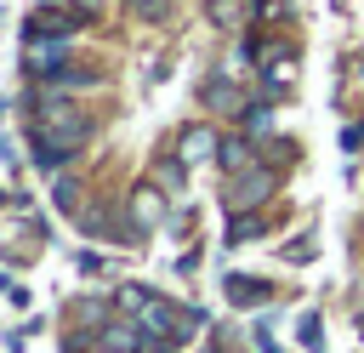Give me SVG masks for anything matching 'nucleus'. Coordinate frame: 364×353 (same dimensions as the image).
<instances>
[{
    "instance_id": "39448f33",
    "label": "nucleus",
    "mask_w": 364,
    "mask_h": 353,
    "mask_svg": "<svg viewBox=\"0 0 364 353\" xmlns=\"http://www.w3.org/2000/svg\"><path fill=\"white\" fill-rule=\"evenodd\" d=\"M165 199H171V194L154 188V182H148V188H131V222H136V233L165 222Z\"/></svg>"
},
{
    "instance_id": "7ed1b4c3",
    "label": "nucleus",
    "mask_w": 364,
    "mask_h": 353,
    "mask_svg": "<svg viewBox=\"0 0 364 353\" xmlns=\"http://www.w3.org/2000/svg\"><path fill=\"white\" fill-rule=\"evenodd\" d=\"M267 194H273V171H267V165H250V171H239V176L228 182L222 205H228V216H239V211H256Z\"/></svg>"
},
{
    "instance_id": "f3484780",
    "label": "nucleus",
    "mask_w": 364,
    "mask_h": 353,
    "mask_svg": "<svg viewBox=\"0 0 364 353\" xmlns=\"http://www.w3.org/2000/svg\"><path fill=\"white\" fill-rule=\"evenodd\" d=\"M131 11H142V17H154V11H159V0H131Z\"/></svg>"
},
{
    "instance_id": "f03ea898",
    "label": "nucleus",
    "mask_w": 364,
    "mask_h": 353,
    "mask_svg": "<svg viewBox=\"0 0 364 353\" xmlns=\"http://www.w3.org/2000/svg\"><path fill=\"white\" fill-rule=\"evenodd\" d=\"M119 302L136 313V325L154 336V342H188L193 336V325H199V307H176V302H165V296H154V290H136V285H125L119 290Z\"/></svg>"
},
{
    "instance_id": "423d86ee",
    "label": "nucleus",
    "mask_w": 364,
    "mask_h": 353,
    "mask_svg": "<svg viewBox=\"0 0 364 353\" xmlns=\"http://www.w3.org/2000/svg\"><path fill=\"white\" fill-rule=\"evenodd\" d=\"M74 23L80 11H40L28 17V40H74Z\"/></svg>"
},
{
    "instance_id": "2eb2a0df",
    "label": "nucleus",
    "mask_w": 364,
    "mask_h": 353,
    "mask_svg": "<svg viewBox=\"0 0 364 353\" xmlns=\"http://www.w3.org/2000/svg\"><path fill=\"white\" fill-rule=\"evenodd\" d=\"M250 131H273V114L267 108H250Z\"/></svg>"
},
{
    "instance_id": "20e7f679",
    "label": "nucleus",
    "mask_w": 364,
    "mask_h": 353,
    "mask_svg": "<svg viewBox=\"0 0 364 353\" xmlns=\"http://www.w3.org/2000/svg\"><path fill=\"white\" fill-rule=\"evenodd\" d=\"M68 68V40H28V74L57 80Z\"/></svg>"
},
{
    "instance_id": "6ab92c4d",
    "label": "nucleus",
    "mask_w": 364,
    "mask_h": 353,
    "mask_svg": "<svg viewBox=\"0 0 364 353\" xmlns=\"http://www.w3.org/2000/svg\"><path fill=\"white\" fill-rule=\"evenodd\" d=\"M102 353H114V347H102Z\"/></svg>"
},
{
    "instance_id": "f8f14e48",
    "label": "nucleus",
    "mask_w": 364,
    "mask_h": 353,
    "mask_svg": "<svg viewBox=\"0 0 364 353\" xmlns=\"http://www.w3.org/2000/svg\"><path fill=\"white\" fill-rule=\"evenodd\" d=\"M301 347H324V325H318V313H301Z\"/></svg>"
},
{
    "instance_id": "1a4fd4ad",
    "label": "nucleus",
    "mask_w": 364,
    "mask_h": 353,
    "mask_svg": "<svg viewBox=\"0 0 364 353\" xmlns=\"http://www.w3.org/2000/svg\"><path fill=\"white\" fill-rule=\"evenodd\" d=\"M210 148H222V142H216L205 125H188V131H182V159H205Z\"/></svg>"
},
{
    "instance_id": "dca6fc26",
    "label": "nucleus",
    "mask_w": 364,
    "mask_h": 353,
    "mask_svg": "<svg viewBox=\"0 0 364 353\" xmlns=\"http://www.w3.org/2000/svg\"><path fill=\"white\" fill-rule=\"evenodd\" d=\"M256 347H262V353H279V342H273V330H267V325L256 330Z\"/></svg>"
},
{
    "instance_id": "0eeeda50",
    "label": "nucleus",
    "mask_w": 364,
    "mask_h": 353,
    "mask_svg": "<svg viewBox=\"0 0 364 353\" xmlns=\"http://www.w3.org/2000/svg\"><path fill=\"white\" fill-rule=\"evenodd\" d=\"M222 290H228V302H239V307H262V302H267V285L250 279V273H228Z\"/></svg>"
},
{
    "instance_id": "f257e3e1",
    "label": "nucleus",
    "mask_w": 364,
    "mask_h": 353,
    "mask_svg": "<svg viewBox=\"0 0 364 353\" xmlns=\"http://www.w3.org/2000/svg\"><path fill=\"white\" fill-rule=\"evenodd\" d=\"M85 142H91V120L80 114V102L68 91H46V102L34 114V137H28L34 165L40 171H63V159H74Z\"/></svg>"
},
{
    "instance_id": "a211bd4d",
    "label": "nucleus",
    "mask_w": 364,
    "mask_h": 353,
    "mask_svg": "<svg viewBox=\"0 0 364 353\" xmlns=\"http://www.w3.org/2000/svg\"><path fill=\"white\" fill-rule=\"evenodd\" d=\"M74 6H97V0H74Z\"/></svg>"
},
{
    "instance_id": "ddd939ff",
    "label": "nucleus",
    "mask_w": 364,
    "mask_h": 353,
    "mask_svg": "<svg viewBox=\"0 0 364 353\" xmlns=\"http://www.w3.org/2000/svg\"><path fill=\"white\" fill-rule=\"evenodd\" d=\"M51 199H57V205H74V182L57 176V182H51Z\"/></svg>"
},
{
    "instance_id": "4468645a",
    "label": "nucleus",
    "mask_w": 364,
    "mask_h": 353,
    "mask_svg": "<svg viewBox=\"0 0 364 353\" xmlns=\"http://www.w3.org/2000/svg\"><path fill=\"white\" fill-rule=\"evenodd\" d=\"M307 256H313V245H307V239H296V245H284V262H307Z\"/></svg>"
},
{
    "instance_id": "6e6552de",
    "label": "nucleus",
    "mask_w": 364,
    "mask_h": 353,
    "mask_svg": "<svg viewBox=\"0 0 364 353\" xmlns=\"http://www.w3.org/2000/svg\"><path fill=\"white\" fill-rule=\"evenodd\" d=\"M216 159H222V171H233V176H239V171H250V165H256V154H250V137H228Z\"/></svg>"
},
{
    "instance_id": "9b49d317",
    "label": "nucleus",
    "mask_w": 364,
    "mask_h": 353,
    "mask_svg": "<svg viewBox=\"0 0 364 353\" xmlns=\"http://www.w3.org/2000/svg\"><path fill=\"white\" fill-rule=\"evenodd\" d=\"M154 176H159V188H171V194H182V182H188V159L176 154V159H165V165H159Z\"/></svg>"
},
{
    "instance_id": "9d476101",
    "label": "nucleus",
    "mask_w": 364,
    "mask_h": 353,
    "mask_svg": "<svg viewBox=\"0 0 364 353\" xmlns=\"http://www.w3.org/2000/svg\"><path fill=\"white\" fill-rule=\"evenodd\" d=\"M262 233V216L256 211H239V216H228V245H250Z\"/></svg>"
}]
</instances>
